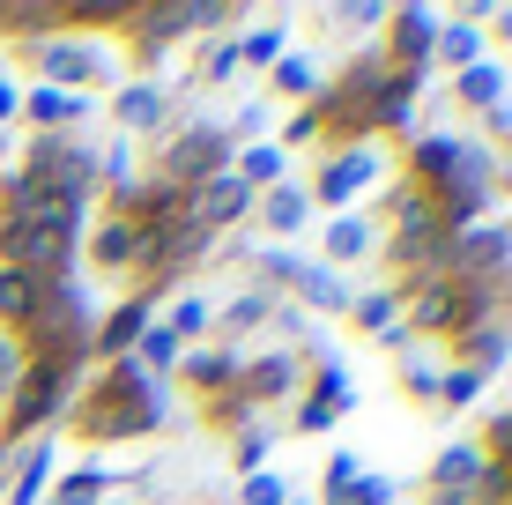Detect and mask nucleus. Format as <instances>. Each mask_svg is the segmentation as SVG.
I'll use <instances>...</instances> for the list:
<instances>
[{
    "mask_svg": "<svg viewBox=\"0 0 512 505\" xmlns=\"http://www.w3.org/2000/svg\"><path fill=\"white\" fill-rule=\"evenodd\" d=\"M90 498H97V476H75V483H67V498H60V505H90Z\"/></svg>",
    "mask_w": 512,
    "mask_h": 505,
    "instance_id": "25",
    "label": "nucleus"
},
{
    "mask_svg": "<svg viewBox=\"0 0 512 505\" xmlns=\"http://www.w3.org/2000/svg\"><path fill=\"white\" fill-rule=\"evenodd\" d=\"M275 171H282V149H253V156H245V186H253V179H275Z\"/></svg>",
    "mask_w": 512,
    "mask_h": 505,
    "instance_id": "18",
    "label": "nucleus"
},
{
    "mask_svg": "<svg viewBox=\"0 0 512 505\" xmlns=\"http://www.w3.org/2000/svg\"><path fill=\"white\" fill-rule=\"evenodd\" d=\"M438 505H468V498H438Z\"/></svg>",
    "mask_w": 512,
    "mask_h": 505,
    "instance_id": "27",
    "label": "nucleus"
},
{
    "mask_svg": "<svg viewBox=\"0 0 512 505\" xmlns=\"http://www.w3.org/2000/svg\"><path fill=\"white\" fill-rule=\"evenodd\" d=\"M268 223H275V231H297V223H305V194H297V186H282V194L268 201Z\"/></svg>",
    "mask_w": 512,
    "mask_h": 505,
    "instance_id": "12",
    "label": "nucleus"
},
{
    "mask_svg": "<svg viewBox=\"0 0 512 505\" xmlns=\"http://www.w3.org/2000/svg\"><path fill=\"white\" fill-rule=\"evenodd\" d=\"M15 112V90H8V82H0V119H8Z\"/></svg>",
    "mask_w": 512,
    "mask_h": 505,
    "instance_id": "26",
    "label": "nucleus"
},
{
    "mask_svg": "<svg viewBox=\"0 0 512 505\" xmlns=\"http://www.w3.org/2000/svg\"><path fill=\"white\" fill-rule=\"evenodd\" d=\"M156 112H164V97H156V90H127V97H119V119H134V127H149Z\"/></svg>",
    "mask_w": 512,
    "mask_h": 505,
    "instance_id": "15",
    "label": "nucleus"
},
{
    "mask_svg": "<svg viewBox=\"0 0 512 505\" xmlns=\"http://www.w3.org/2000/svg\"><path fill=\"white\" fill-rule=\"evenodd\" d=\"M431 38H438L431 15H401V52H409V60H423V52H431Z\"/></svg>",
    "mask_w": 512,
    "mask_h": 505,
    "instance_id": "11",
    "label": "nucleus"
},
{
    "mask_svg": "<svg viewBox=\"0 0 512 505\" xmlns=\"http://www.w3.org/2000/svg\"><path fill=\"white\" fill-rule=\"evenodd\" d=\"M75 112H82L75 90H38V119H75Z\"/></svg>",
    "mask_w": 512,
    "mask_h": 505,
    "instance_id": "16",
    "label": "nucleus"
},
{
    "mask_svg": "<svg viewBox=\"0 0 512 505\" xmlns=\"http://www.w3.org/2000/svg\"><path fill=\"white\" fill-rule=\"evenodd\" d=\"M60 379H67V364H60V357H45L38 372L23 379V402L8 409V431H30L38 416H52V402H60Z\"/></svg>",
    "mask_w": 512,
    "mask_h": 505,
    "instance_id": "3",
    "label": "nucleus"
},
{
    "mask_svg": "<svg viewBox=\"0 0 512 505\" xmlns=\"http://www.w3.org/2000/svg\"><path fill=\"white\" fill-rule=\"evenodd\" d=\"M141 350H149V364H171V350H179V335H171V327H149V342H141Z\"/></svg>",
    "mask_w": 512,
    "mask_h": 505,
    "instance_id": "21",
    "label": "nucleus"
},
{
    "mask_svg": "<svg viewBox=\"0 0 512 505\" xmlns=\"http://www.w3.org/2000/svg\"><path fill=\"white\" fill-rule=\"evenodd\" d=\"M164 164H171V179H201V186H208V179H216V164H223V134H216V127L179 134Z\"/></svg>",
    "mask_w": 512,
    "mask_h": 505,
    "instance_id": "2",
    "label": "nucleus"
},
{
    "mask_svg": "<svg viewBox=\"0 0 512 505\" xmlns=\"http://www.w3.org/2000/svg\"><path fill=\"white\" fill-rule=\"evenodd\" d=\"M134 327H141V305H127V312H119V320H112V327H104V342H112V350H119V342H127V335H134Z\"/></svg>",
    "mask_w": 512,
    "mask_h": 505,
    "instance_id": "22",
    "label": "nucleus"
},
{
    "mask_svg": "<svg viewBox=\"0 0 512 505\" xmlns=\"http://www.w3.org/2000/svg\"><path fill=\"white\" fill-rule=\"evenodd\" d=\"M290 283H297V290H305V298H312V305H342V283H334V275H327V268H297V275H290Z\"/></svg>",
    "mask_w": 512,
    "mask_h": 505,
    "instance_id": "10",
    "label": "nucleus"
},
{
    "mask_svg": "<svg viewBox=\"0 0 512 505\" xmlns=\"http://www.w3.org/2000/svg\"><path fill=\"white\" fill-rule=\"evenodd\" d=\"M245 387H253L260 402H268V394H282V387H290V357H268V364H253V372H245Z\"/></svg>",
    "mask_w": 512,
    "mask_h": 505,
    "instance_id": "9",
    "label": "nucleus"
},
{
    "mask_svg": "<svg viewBox=\"0 0 512 505\" xmlns=\"http://www.w3.org/2000/svg\"><path fill=\"white\" fill-rule=\"evenodd\" d=\"M364 238H372V231H364V223H334V238H327V246L342 253V260H349V253H364Z\"/></svg>",
    "mask_w": 512,
    "mask_h": 505,
    "instance_id": "17",
    "label": "nucleus"
},
{
    "mask_svg": "<svg viewBox=\"0 0 512 505\" xmlns=\"http://www.w3.org/2000/svg\"><path fill=\"white\" fill-rule=\"evenodd\" d=\"M453 164H461V142H423V149H416V171H423V179H453Z\"/></svg>",
    "mask_w": 512,
    "mask_h": 505,
    "instance_id": "7",
    "label": "nucleus"
},
{
    "mask_svg": "<svg viewBox=\"0 0 512 505\" xmlns=\"http://www.w3.org/2000/svg\"><path fill=\"white\" fill-rule=\"evenodd\" d=\"M438 52L446 60H475V30H438Z\"/></svg>",
    "mask_w": 512,
    "mask_h": 505,
    "instance_id": "19",
    "label": "nucleus"
},
{
    "mask_svg": "<svg viewBox=\"0 0 512 505\" xmlns=\"http://www.w3.org/2000/svg\"><path fill=\"white\" fill-rule=\"evenodd\" d=\"M394 491H386V483H349V505H386Z\"/></svg>",
    "mask_w": 512,
    "mask_h": 505,
    "instance_id": "24",
    "label": "nucleus"
},
{
    "mask_svg": "<svg viewBox=\"0 0 512 505\" xmlns=\"http://www.w3.org/2000/svg\"><path fill=\"white\" fill-rule=\"evenodd\" d=\"M104 402L90 409V431L97 439H112V431H141V424H156V387L134 372V364H119L112 379H104Z\"/></svg>",
    "mask_w": 512,
    "mask_h": 505,
    "instance_id": "1",
    "label": "nucleus"
},
{
    "mask_svg": "<svg viewBox=\"0 0 512 505\" xmlns=\"http://www.w3.org/2000/svg\"><path fill=\"white\" fill-rule=\"evenodd\" d=\"M364 179H372V156H342V164H334L327 179H320V194H327V201H349Z\"/></svg>",
    "mask_w": 512,
    "mask_h": 505,
    "instance_id": "6",
    "label": "nucleus"
},
{
    "mask_svg": "<svg viewBox=\"0 0 512 505\" xmlns=\"http://www.w3.org/2000/svg\"><path fill=\"white\" fill-rule=\"evenodd\" d=\"M498 82H505V75H498V67H468V82H461V97H468V104H498Z\"/></svg>",
    "mask_w": 512,
    "mask_h": 505,
    "instance_id": "13",
    "label": "nucleus"
},
{
    "mask_svg": "<svg viewBox=\"0 0 512 505\" xmlns=\"http://www.w3.org/2000/svg\"><path fill=\"white\" fill-rule=\"evenodd\" d=\"M468 476H483V461H475V446H453V454L438 461V483H468Z\"/></svg>",
    "mask_w": 512,
    "mask_h": 505,
    "instance_id": "14",
    "label": "nucleus"
},
{
    "mask_svg": "<svg viewBox=\"0 0 512 505\" xmlns=\"http://www.w3.org/2000/svg\"><path fill=\"white\" fill-rule=\"evenodd\" d=\"M245 208H253V186H245V179H208L186 216L193 223H231V216H245Z\"/></svg>",
    "mask_w": 512,
    "mask_h": 505,
    "instance_id": "4",
    "label": "nucleus"
},
{
    "mask_svg": "<svg viewBox=\"0 0 512 505\" xmlns=\"http://www.w3.org/2000/svg\"><path fill=\"white\" fill-rule=\"evenodd\" d=\"M52 60V75H67V82H82V75H97V52H82V45H52L45 52Z\"/></svg>",
    "mask_w": 512,
    "mask_h": 505,
    "instance_id": "8",
    "label": "nucleus"
},
{
    "mask_svg": "<svg viewBox=\"0 0 512 505\" xmlns=\"http://www.w3.org/2000/svg\"><path fill=\"white\" fill-rule=\"evenodd\" d=\"M475 387H483L475 372H453V379H446V402H475Z\"/></svg>",
    "mask_w": 512,
    "mask_h": 505,
    "instance_id": "23",
    "label": "nucleus"
},
{
    "mask_svg": "<svg viewBox=\"0 0 512 505\" xmlns=\"http://www.w3.org/2000/svg\"><path fill=\"white\" fill-rule=\"evenodd\" d=\"M38 275H0V312L8 320H23V327H38Z\"/></svg>",
    "mask_w": 512,
    "mask_h": 505,
    "instance_id": "5",
    "label": "nucleus"
},
{
    "mask_svg": "<svg viewBox=\"0 0 512 505\" xmlns=\"http://www.w3.org/2000/svg\"><path fill=\"white\" fill-rule=\"evenodd\" d=\"M238 52H245V60H275V52H282V30H253Z\"/></svg>",
    "mask_w": 512,
    "mask_h": 505,
    "instance_id": "20",
    "label": "nucleus"
}]
</instances>
